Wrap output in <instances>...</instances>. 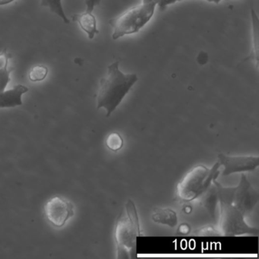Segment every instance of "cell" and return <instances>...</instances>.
Here are the masks:
<instances>
[{
	"instance_id": "7",
	"label": "cell",
	"mask_w": 259,
	"mask_h": 259,
	"mask_svg": "<svg viewBox=\"0 0 259 259\" xmlns=\"http://www.w3.org/2000/svg\"><path fill=\"white\" fill-rule=\"evenodd\" d=\"M258 201V193L250 184L244 174L241 176L239 184L234 187L233 204L244 214L249 213Z\"/></svg>"
},
{
	"instance_id": "19",
	"label": "cell",
	"mask_w": 259,
	"mask_h": 259,
	"mask_svg": "<svg viewBox=\"0 0 259 259\" xmlns=\"http://www.w3.org/2000/svg\"><path fill=\"white\" fill-rule=\"evenodd\" d=\"M101 0H85L86 12L93 13L95 7L101 4Z\"/></svg>"
},
{
	"instance_id": "24",
	"label": "cell",
	"mask_w": 259,
	"mask_h": 259,
	"mask_svg": "<svg viewBox=\"0 0 259 259\" xmlns=\"http://www.w3.org/2000/svg\"><path fill=\"white\" fill-rule=\"evenodd\" d=\"M154 0H142V4H148V3L152 2Z\"/></svg>"
},
{
	"instance_id": "1",
	"label": "cell",
	"mask_w": 259,
	"mask_h": 259,
	"mask_svg": "<svg viewBox=\"0 0 259 259\" xmlns=\"http://www.w3.org/2000/svg\"><path fill=\"white\" fill-rule=\"evenodd\" d=\"M139 80L135 73H123L119 69L118 61L107 67V74L100 81L99 90L97 96L98 110L105 109L109 117L121 104L127 94Z\"/></svg>"
},
{
	"instance_id": "16",
	"label": "cell",
	"mask_w": 259,
	"mask_h": 259,
	"mask_svg": "<svg viewBox=\"0 0 259 259\" xmlns=\"http://www.w3.org/2000/svg\"><path fill=\"white\" fill-rule=\"evenodd\" d=\"M106 145L110 151L117 152L123 147L124 140L119 133L113 132L107 136L106 139Z\"/></svg>"
},
{
	"instance_id": "14",
	"label": "cell",
	"mask_w": 259,
	"mask_h": 259,
	"mask_svg": "<svg viewBox=\"0 0 259 259\" xmlns=\"http://www.w3.org/2000/svg\"><path fill=\"white\" fill-rule=\"evenodd\" d=\"M251 23H252L253 48L250 55L242 62L244 63L247 60H254V59L257 67V65H258V18L253 9L251 10Z\"/></svg>"
},
{
	"instance_id": "21",
	"label": "cell",
	"mask_w": 259,
	"mask_h": 259,
	"mask_svg": "<svg viewBox=\"0 0 259 259\" xmlns=\"http://www.w3.org/2000/svg\"><path fill=\"white\" fill-rule=\"evenodd\" d=\"M207 60H208V57H207V54L204 52H201L198 55V58H197V60H198V63L201 65L205 64L207 62Z\"/></svg>"
},
{
	"instance_id": "20",
	"label": "cell",
	"mask_w": 259,
	"mask_h": 259,
	"mask_svg": "<svg viewBox=\"0 0 259 259\" xmlns=\"http://www.w3.org/2000/svg\"><path fill=\"white\" fill-rule=\"evenodd\" d=\"M218 232L212 227H205L197 231V235H215Z\"/></svg>"
},
{
	"instance_id": "6",
	"label": "cell",
	"mask_w": 259,
	"mask_h": 259,
	"mask_svg": "<svg viewBox=\"0 0 259 259\" xmlns=\"http://www.w3.org/2000/svg\"><path fill=\"white\" fill-rule=\"evenodd\" d=\"M45 214L54 227H62L74 215L72 202L61 196H54L45 204Z\"/></svg>"
},
{
	"instance_id": "3",
	"label": "cell",
	"mask_w": 259,
	"mask_h": 259,
	"mask_svg": "<svg viewBox=\"0 0 259 259\" xmlns=\"http://www.w3.org/2000/svg\"><path fill=\"white\" fill-rule=\"evenodd\" d=\"M220 167L219 162L214 163L211 168L201 164L194 166L177 185V198L183 202H190L199 198L213 180H217Z\"/></svg>"
},
{
	"instance_id": "22",
	"label": "cell",
	"mask_w": 259,
	"mask_h": 259,
	"mask_svg": "<svg viewBox=\"0 0 259 259\" xmlns=\"http://www.w3.org/2000/svg\"><path fill=\"white\" fill-rule=\"evenodd\" d=\"M190 230V227H189V224H182L180 226V227H179V233H181V234H189Z\"/></svg>"
},
{
	"instance_id": "10",
	"label": "cell",
	"mask_w": 259,
	"mask_h": 259,
	"mask_svg": "<svg viewBox=\"0 0 259 259\" xmlns=\"http://www.w3.org/2000/svg\"><path fill=\"white\" fill-rule=\"evenodd\" d=\"M72 19L74 22L78 24L80 28L87 34L90 40H92L96 34H99L96 17L93 13L85 11L80 14L73 15Z\"/></svg>"
},
{
	"instance_id": "23",
	"label": "cell",
	"mask_w": 259,
	"mask_h": 259,
	"mask_svg": "<svg viewBox=\"0 0 259 259\" xmlns=\"http://www.w3.org/2000/svg\"><path fill=\"white\" fill-rule=\"evenodd\" d=\"M14 1H16V0H0V7L9 5V4H12Z\"/></svg>"
},
{
	"instance_id": "5",
	"label": "cell",
	"mask_w": 259,
	"mask_h": 259,
	"mask_svg": "<svg viewBox=\"0 0 259 259\" xmlns=\"http://www.w3.org/2000/svg\"><path fill=\"white\" fill-rule=\"evenodd\" d=\"M219 231L226 236H236L241 235H257L258 230L247 224L244 214L233 203L219 202Z\"/></svg>"
},
{
	"instance_id": "8",
	"label": "cell",
	"mask_w": 259,
	"mask_h": 259,
	"mask_svg": "<svg viewBox=\"0 0 259 259\" xmlns=\"http://www.w3.org/2000/svg\"><path fill=\"white\" fill-rule=\"evenodd\" d=\"M218 162L224 166L223 176H230L236 172L254 171L259 166L257 156H230L218 154Z\"/></svg>"
},
{
	"instance_id": "13",
	"label": "cell",
	"mask_w": 259,
	"mask_h": 259,
	"mask_svg": "<svg viewBox=\"0 0 259 259\" xmlns=\"http://www.w3.org/2000/svg\"><path fill=\"white\" fill-rule=\"evenodd\" d=\"M151 218L154 222L170 227H175L178 223L177 213L171 208L155 209Z\"/></svg>"
},
{
	"instance_id": "11",
	"label": "cell",
	"mask_w": 259,
	"mask_h": 259,
	"mask_svg": "<svg viewBox=\"0 0 259 259\" xmlns=\"http://www.w3.org/2000/svg\"><path fill=\"white\" fill-rule=\"evenodd\" d=\"M201 198V204L209 212L212 218L216 217V209L218 199V188H217V180H213L207 190L199 197Z\"/></svg>"
},
{
	"instance_id": "4",
	"label": "cell",
	"mask_w": 259,
	"mask_h": 259,
	"mask_svg": "<svg viewBox=\"0 0 259 259\" xmlns=\"http://www.w3.org/2000/svg\"><path fill=\"white\" fill-rule=\"evenodd\" d=\"M157 3L158 0H154L148 4H141L111 19L109 24L113 29V40L139 32L154 16Z\"/></svg>"
},
{
	"instance_id": "12",
	"label": "cell",
	"mask_w": 259,
	"mask_h": 259,
	"mask_svg": "<svg viewBox=\"0 0 259 259\" xmlns=\"http://www.w3.org/2000/svg\"><path fill=\"white\" fill-rule=\"evenodd\" d=\"M10 58L11 55L7 52V49L0 53V92H4L11 81L10 74L13 69L9 67Z\"/></svg>"
},
{
	"instance_id": "17",
	"label": "cell",
	"mask_w": 259,
	"mask_h": 259,
	"mask_svg": "<svg viewBox=\"0 0 259 259\" xmlns=\"http://www.w3.org/2000/svg\"><path fill=\"white\" fill-rule=\"evenodd\" d=\"M48 68L44 65H37L30 70L28 77L33 82L44 81L48 76Z\"/></svg>"
},
{
	"instance_id": "15",
	"label": "cell",
	"mask_w": 259,
	"mask_h": 259,
	"mask_svg": "<svg viewBox=\"0 0 259 259\" xmlns=\"http://www.w3.org/2000/svg\"><path fill=\"white\" fill-rule=\"evenodd\" d=\"M40 6L42 7L49 9L51 13L59 16L66 25H69L70 23V21L68 19L64 10H63L62 0H40Z\"/></svg>"
},
{
	"instance_id": "9",
	"label": "cell",
	"mask_w": 259,
	"mask_h": 259,
	"mask_svg": "<svg viewBox=\"0 0 259 259\" xmlns=\"http://www.w3.org/2000/svg\"><path fill=\"white\" fill-rule=\"evenodd\" d=\"M28 87L17 84L13 89L0 92V108H10L22 105V97L28 92Z\"/></svg>"
},
{
	"instance_id": "2",
	"label": "cell",
	"mask_w": 259,
	"mask_h": 259,
	"mask_svg": "<svg viewBox=\"0 0 259 259\" xmlns=\"http://www.w3.org/2000/svg\"><path fill=\"white\" fill-rule=\"evenodd\" d=\"M141 235L140 224L136 204L128 200L116 221L114 237L117 258H133L136 256L137 239Z\"/></svg>"
},
{
	"instance_id": "18",
	"label": "cell",
	"mask_w": 259,
	"mask_h": 259,
	"mask_svg": "<svg viewBox=\"0 0 259 259\" xmlns=\"http://www.w3.org/2000/svg\"><path fill=\"white\" fill-rule=\"evenodd\" d=\"M178 1H183V0H158L157 6L160 10H163L166 8L167 6L171 5V4H175ZM207 2L213 3V4H219L221 0H207Z\"/></svg>"
}]
</instances>
